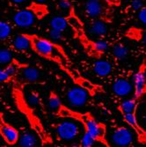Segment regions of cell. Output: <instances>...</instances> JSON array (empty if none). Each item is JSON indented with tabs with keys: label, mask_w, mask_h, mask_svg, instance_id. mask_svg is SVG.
Returning a JSON list of instances; mask_svg holds the SVG:
<instances>
[{
	"label": "cell",
	"mask_w": 146,
	"mask_h": 147,
	"mask_svg": "<svg viewBox=\"0 0 146 147\" xmlns=\"http://www.w3.org/2000/svg\"><path fill=\"white\" fill-rule=\"evenodd\" d=\"M48 107L49 109L52 110L53 114H55L59 108L62 106L63 102L60 99V96L57 93V92L55 91H50L49 94H48Z\"/></svg>",
	"instance_id": "obj_21"
},
{
	"label": "cell",
	"mask_w": 146,
	"mask_h": 147,
	"mask_svg": "<svg viewBox=\"0 0 146 147\" xmlns=\"http://www.w3.org/2000/svg\"><path fill=\"white\" fill-rule=\"evenodd\" d=\"M35 1H37V2H42V3H44L45 1H47V0H35Z\"/></svg>",
	"instance_id": "obj_37"
},
{
	"label": "cell",
	"mask_w": 146,
	"mask_h": 147,
	"mask_svg": "<svg viewBox=\"0 0 146 147\" xmlns=\"http://www.w3.org/2000/svg\"><path fill=\"white\" fill-rule=\"evenodd\" d=\"M144 95H146V76L143 65L140 63L134 76V97L140 100Z\"/></svg>",
	"instance_id": "obj_12"
},
{
	"label": "cell",
	"mask_w": 146,
	"mask_h": 147,
	"mask_svg": "<svg viewBox=\"0 0 146 147\" xmlns=\"http://www.w3.org/2000/svg\"><path fill=\"white\" fill-rule=\"evenodd\" d=\"M54 115L59 118L75 120L76 122L82 124L84 127V131L91 134L96 139L97 143H100L106 147L110 146L107 138V125L99 122L90 112H79L69 108L63 103L59 109Z\"/></svg>",
	"instance_id": "obj_4"
},
{
	"label": "cell",
	"mask_w": 146,
	"mask_h": 147,
	"mask_svg": "<svg viewBox=\"0 0 146 147\" xmlns=\"http://www.w3.org/2000/svg\"><path fill=\"white\" fill-rule=\"evenodd\" d=\"M95 143H97L96 139L91 134H89L88 132L84 131L83 137H82L81 141H80V145L83 147H92V146L94 145Z\"/></svg>",
	"instance_id": "obj_27"
},
{
	"label": "cell",
	"mask_w": 146,
	"mask_h": 147,
	"mask_svg": "<svg viewBox=\"0 0 146 147\" xmlns=\"http://www.w3.org/2000/svg\"><path fill=\"white\" fill-rule=\"evenodd\" d=\"M35 20L33 12L26 8L18 11L13 16V22L20 28H29L34 24Z\"/></svg>",
	"instance_id": "obj_15"
},
{
	"label": "cell",
	"mask_w": 146,
	"mask_h": 147,
	"mask_svg": "<svg viewBox=\"0 0 146 147\" xmlns=\"http://www.w3.org/2000/svg\"><path fill=\"white\" fill-rule=\"evenodd\" d=\"M112 54L116 59L122 60L127 57L129 54V49L125 44L119 42L112 47Z\"/></svg>",
	"instance_id": "obj_22"
},
{
	"label": "cell",
	"mask_w": 146,
	"mask_h": 147,
	"mask_svg": "<svg viewBox=\"0 0 146 147\" xmlns=\"http://www.w3.org/2000/svg\"><path fill=\"white\" fill-rule=\"evenodd\" d=\"M72 121H63L57 123L55 126L57 132V137L61 141H72L77 138L79 134V127L75 123V120Z\"/></svg>",
	"instance_id": "obj_7"
},
{
	"label": "cell",
	"mask_w": 146,
	"mask_h": 147,
	"mask_svg": "<svg viewBox=\"0 0 146 147\" xmlns=\"http://www.w3.org/2000/svg\"><path fill=\"white\" fill-rule=\"evenodd\" d=\"M142 119H143V122L146 124V110H144V112L142 115Z\"/></svg>",
	"instance_id": "obj_36"
},
{
	"label": "cell",
	"mask_w": 146,
	"mask_h": 147,
	"mask_svg": "<svg viewBox=\"0 0 146 147\" xmlns=\"http://www.w3.org/2000/svg\"><path fill=\"white\" fill-rule=\"evenodd\" d=\"M28 65L13 58L4 68L0 69V82L8 84L17 81L20 71Z\"/></svg>",
	"instance_id": "obj_6"
},
{
	"label": "cell",
	"mask_w": 146,
	"mask_h": 147,
	"mask_svg": "<svg viewBox=\"0 0 146 147\" xmlns=\"http://www.w3.org/2000/svg\"><path fill=\"white\" fill-rule=\"evenodd\" d=\"M65 18L67 20L68 26L71 28L75 39L78 41L85 54L94 59L102 58L108 50V44L104 41L92 40L90 36H88L85 29V25L77 14L73 5L70 9Z\"/></svg>",
	"instance_id": "obj_3"
},
{
	"label": "cell",
	"mask_w": 146,
	"mask_h": 147,
	"mask_svg": "<svg viewBox=\"0 0 146 147\" xmlns=\"http://www.w3.org/2000/svg\"><path fill=\"white\" fill-rule=\"evenodd\" d=\"M133 90L134 86H132L129 79L124 78H117L116 80H114V82L112 85V91L118 97H127Z\"/></svg>",
	"instance_id": "obj_14"
},
{
	"label": "cell",
	"mask_w": 146,
	"mask_h": 147,
	"mask_svg": "<svg viewBox=\"0 0 146 147\" xmlns=\"http://www.w3.org/2000/svg\"><path fill=\"white\" fill-rule=\"evenodd\" d=\"M56 6L57 10L62 11H67L68 13L72 5L70 0H56Z\"/></svg>",
	"instance_id": "obj_28"
},
{
	"label": "cell",
	"mask_w": 146,
	"mask_h": 147,
	"mask_svg": "<svg viewBox=\"0 0 146 147\" xmlns=\"http://www.w3.org/2000/svg\"><path fill=\"white\" fill-rule=\"evenodd\" d=\"M139 41H143V42L146 45V32H144L143 30V33L141 34V37H140Z\"/></svg>",
	"instance_id": "obj_34"
},
{
	"label": "cell",
	"mask_w": 146,
	"mask_h": 147,
	"mask_svg": "<svg viewBox=\"0 0 146 147\" xmlns=\"http://www.w3.org/2000/svg\"><path fill=\"white\" fill-rule=\"evenodd\" d=\"M0 137L8 145H15L19 143L20 134V131L11 123H9L0 112Z\"/></svg>",
	"instance_id": "obj_8"
},
{
	"label": "cell",
	"mask_w": 146,
	"mask_h": 147,
	"mask_svg": "<svg viewBox=\"0 0 146 147\" xmlns=\"http://www.w3.org/2000/svg\"><path fill=\"white\" fill-rule=\"evenodd\" d=\"M136 112L127 113V114H121L122 116L123 121L131 128L137 136V141L143 145H146V129L139 123Z\"/></svg>",
	"instance_id": "obj_10"
},
{
	"label": "cell",
	"mask_w": 146,
	"mask_h": 147,
	"mask_svg": "<svg viewBox=\"0 0 146 147\" xmlns=\"http://www.w3.org/2000/svg\"><path fill=\"white\" fill-rule=\"evenodd\" d=\"M26 8L30 10L33 12V14L35 16L36 20H42L45 19L49 14L48 6L44 3L37 2L35 0L29 3V5H26Z\"/></svg>",
	"instance_id": "obj_17"
},
{
	"label": "cell",
	"mask_w": 146,
	"mask_h": 147,
	"mask_svg": "<svg viewBox=\"0 0 146 147\" xmlns=\"http://www.w3.org/2000/svg\"><path fill=\"white\" fill-rule=\"evenodd\" d=\"M19 78H20L21 79V80H19L21 84L22 82L26 84H34V83L39 82V80L41 79V72L36 68L30 67L29 65H28L20 71Z\"/></svg>",
	"instance_id": "obj_16"
},
{
	"label": "cell",
	"mask_w": 146,
	"mask_h": 147,
	"mask_svg": "<svg viewBox=\"0 0 146 147\" xmlns=\"http://www.w3.org/2000/svg\"><path fill=\"white\" fill-rule=\"evenodd\" d=\"M138 100H137L135 97L132 99L126 100L122 101L120 105H118L117 109L120 111L121 114H127V113H132L137 111L138 109Z\"/></svg>",
	"instance_id": "obj_19"
},
{
	"label": "cell",
	"mask_w": 146,
	"mask_h": 147,
	"mask_svg": "<svg viewBox=\"0 0 146 147\" xmlns=\"http://www.w3.org/2000/svg\"><path fill=\"white\" fill-rule=\"evenodd\" d=\"M24 85L21 84L19 80L12 83L11 87V99L13 100L18 111L22 114L28 121L30 129L35 133L39 138L42 145L53 144L52 135L45 128L42 119L36 114L34 108L28 102L26 96L24 92Z\"/></svg>",
	"instance_id": "obj_2"
},
{
	"label": "cell",
	"mask_w": 146,
	"mask_h": 147,
	"mask_svg": "<svg viewBox=\"0 0 146 147\" xmlns=\"http://www.w3.org/2000/svg\"><path fill=\"white\" fill-rule=\"evenodd\" d=\"M85 29L91 38L104 37L107 35L108 32V23L100 20H90V21L85 26Z\"/></svg>",
	"instance_id": "obj_13"
},
{
	"label": "cell",
	"mask_w": 146,
	"mask_h": 147,
	"mask_svg": "<svg viewBox=\"0 0 146 147\" xmlns=\"http://www.w3.org/2000/svg\"><path fill=\"white\" fill-rule=\"evenodd\" d=\"M12 52L6 48L0 49V65H6L12 60Z\"/></svg>",
	"instance_id": "obj_26"
},
{
	"label": "cell",
	"mask_w": 146,
	"mask_h": 147,
	"mask_svg": "<svg viewBox=\"0 0 146 147\" xmlns=\"http://www.w3.org/2000/svg\"><path fill=\"white\" fill-rule=\"evenodd\" d=\"M94 72L100 78H106L109 76L113 71V66L110 62L103 59H96V62L92 64Z\"/></svg>",
	"instance_id": "obj_18"
},
{
	"label": "cell",
	"mask_w": 146,
	"mask_h": 147,
	"mask_svg": "<svg viewBox=\"0 0 146 147\" xmlns=\"http://www.w3.org/2000/svg\"><path fill=\"white\" fill-rule=\"evenodd\" d=\"M84 15L89 20H100L109 24L114 20V10L102 0H86Z\"/></svg>",
	"instance_id": "obj_5"
},
{
	"label": "cell",
	"mask_w": 146,
	"mask_h": 147,
	"mask_svg": "<svg viewBox=\"0 0 146 147\" xmlns=\"http://www.w3.org/2000/svg\"><path fill=\"white\" fill-rule=\"evenodd\" d=\"M49 26L51 28H54L57 30H60V31H64L68 26V23L67 20H66L65 17H54L53 19H51L50 22H49Z\"/></svg>",
	"instance_id": "obj_24"
},
{
	"label": "cell",
	"mask_w": 146,
	"mask_h": 147,
	"mask_svg": "<svg viewBox=\"0 0 146 147\" xmlns=\"http://www.w3.org/2000/svg\"><path fill=\"white\" fill-rule=\"evenodd\" d=\"M65 95L71 107L82 108L87 104L90 93L84 88L76 85V86L69 88L65 92Z\"/></svg>",
	"instance_id": "obj_9"
},
{
	"label": "cell",
	"mask_w": 146,
	"mask_h": 147,
	"mask_svg": "<svg viewBox=\"0 0 146 147\" xmlns=\"http://www.w3.org/2000/svg\"><path fill=\"white\" fill-rule=\"evenodd\" d=\"M11 1L12 2V3H14V4H23V3H25V2H26V1H28V0H11Z\"/></svg>",
	"instance_id": "obj_35"
},
{
	"label": "cell",
	"mask_w": 146,
	"mask_h": 147,
	"mask_svg": "<svg viewBox=\"0 0 146 147\" xmlns=\"http://www.w3.org/2000/svg\"><path fill=\"white\" fill-rule=\"evenodd\" d=\"M26 99H28V102L31 104V106L34 107V108L35 106L41 104V98L39 96V93L35 91H32L29 93V95L26 97Z\"/></svg>",
	"instance_id": "obj_29"
},
{
	"label": "cell",
	"mask_w": 146,
	"mask_h": 147,
	"mask_svg": "<svg viewBox=\"0 0 146 147\" xmlns=\"http://www.w3.org/2000/svg\"><path fill=\"white\" fill-rule=\"evenodd\" d=\"M30 43V49L38 57L57 64L67 74L75 85L86 90L91 96L102 91V87L85 78L72 63L63 47L52 40L40 36L36 34L23 33Z\"/></svg>",
	"instance_id": "obj_1"
},
{
	"label": "cell",
	"mask_w": 146,
	"mask_h": 147,
	"mask_svg": "<svg viewBox=\"0 0 146 147\" xmlns=\"http://www.w3.org/2000/svg\"><path fill=\"white\" fill-rule=\"evenodd\" d=\"M138 20L141 23L146 25V6H143L138 11Z\"/></svg>",
	"instance_id": "obj_32"
},
{
	"label": "cell",
	"mask_w": 146,
	"mask_h": 147,
	"mask_svg": "<svg viewBox=\"0 0 146 147\" xmlns=\"http://www.w3.org/2000/svg\"><path fill=\"white\" fill-rule=\"evenodd\" d=\"M143 6V5L142 0H133V1L129 4V5L127 7L126 11L127 12H135V11H139Z\"/></svg>",
	"instance_id": "obj_30"
},
{
	"label": "cell",
	"mask_w": 146,
	"mask_h": 147,
	"mask_svg": "<svg viewBox=\"0 0 146 147\" xmlns=\"http://www.w3.org/2000/svg\"><path fill=\"white\" fill-rule=\"evenodd\" d=\"M11 33V28L9 23L0 20V41L7 40Z\"/></svg>",
	"instance_id": "obj_25"
},
{
	"label": "cell",
	"mask_w": 146,
	"mask_h": 147,
	"mask_svg": "<svg viewBox=\"0 0 146 147\" xmlns=\"http://www.w3.org/2000/svg\"><path fill=\"white\" fill-rule=\"evenodd\" d=\"M111 7H119L122 5V0H102Z\"/></svg>",
	"instance_id": "obj_33"
},
{
	"label": "cell",
	"mask_w": 146,
	"mask_h": 147,
	"mask_svg": "<svg viewBox=\"0 0 146 147\" xmlns=\"http://www.w3.org/2000/svg\"><path fill=\"white\" fill-rule=\"evenodd\" d=\"M11 45H12L13 49L18 51H20V52H25L26 50L30 49L29 41L23 34L17 35L14 39H13L11 41Z\"/></svg>",
	"instance_id": "obj_20"
},
{
	"label": "cell",
	"mask_w": 146,
	"mask_h": 147,
	"mask_svg": "<svg viewBox=\"0 0 146 147\" xmlns=\"http://www.w3.org/2000/svg\"><path fill=\"white\" fill-rule=\"evenodd\" d=\"M133 134L129 129L124 126L116 127L111 136L112 143L121 147H128L133 144Z\"/></svg>",
	"instance_id": "obj_11"
},
{
	"label": "cell",
	"mask_w": 146,
	"mask_h": 147,
	"mask_svg": "<svg viewBox=\"0 0 146 147\" xmlns=\"http://www.w3.org/2000/svg\"><path fill=\"white\" fill-rule=\"evenodd\" d=\"M19 144L20 146L23 147H34L37 144V139L34 135H33L32 133L26 132L22 136H20Z\"/></svg>",
	"instance_id": "obj_23"
},
{
	"label": "cell",
	"mask_w": 146,
	"mask_h": 147,
	"mask_svg": "<svg viewBox=\"0 0 146 147\" xmlns=\"http://www.w3.org/2000/svg\"><path fill=\"white\" fill-rule=\"evenodd\" d=\"M49 37L53 40V41H63L64 39V35H63V31H60V30H57L54 28H50L49 30Z\"/></svg>",
	"instance_id": "obj_31"
}]
</instances>
